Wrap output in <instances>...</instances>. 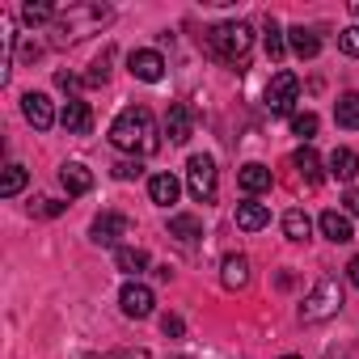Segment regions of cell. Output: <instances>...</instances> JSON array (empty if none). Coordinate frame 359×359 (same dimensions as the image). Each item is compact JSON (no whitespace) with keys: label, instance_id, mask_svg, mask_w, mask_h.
Listing matches in <instances>:
<instances>
[{"label":"cell","instance_id":"5","mask_svg":"<svg viewBox=\"0 0 359 359\" xmlns=\"http://www.w3.org/2000/svg\"><path fill=\"white\" fill-rule=\"evenodd\" d=\"M187 187H191V195L199 199V203H212L216 199V187H220V177H216V161L212 156H191L187 161Z\"/></svg>","mask_w":359,"mask_h":359},{"label":"cell","instance_id":"25","mask_svg":"<svg viewBox=\"0 0 359 359\" xmlns=\"http://www.w3.org/2000/svg\"><path fill=\"white\" fill-rule=\"evenodd\" d=\"M283 233H287V241H309V233H313V220H309L300 208H292V212L283 216Z\"/></svg>","mask_w":359,"mask_h":359},{"label":"cell","instance_id":"40","mask_svg":"<svg viewBox=\"0 0 359 359\" xmlns=\"http://www.w3.org/2000/svg\"><path fill=\"white\" fill-rule=\"evenodd\" d=\"M283 359H300V355H283Z\"/></svg>","mask_w":359,"mask_h":359},{"label":"cell","instance_id":"10","mask_svg":"<svg viewBox=\"0 0 359 359\" xmlns=\"http://www.w3.org/2000/svg\"><path fill=\"white\" fill-rule=\"evenodd\" d=\"M60 123H64L68 135H89V131H93V110H89V102L68 97L64 110H60Z\"/></svg>","mask_w":359,"mask_h":359},{"label":"cell","instance_id":"37","mask_svg":"<svg viewBox=\"0 0 359 359\" xmlns=\"http://www.w3.org/2000/svg\"><path fill=\"white\" fill-rule=\"evenodd\" d=\"M346 212H351V216H359V187H351V191H346Z\"/></svg>","mask_w":359,"mask_h":359},{"label":"cell","instance_id":"33","mask_svg":"<svg viewBox=\"0 0 359 359\" xmlns=\"http://www.w3.org/2000/svg\"><path fill=\"white\" fill-rule=\"evenodd\" d=\"M30 212H34V216H47V220H51V216H60V212H64V203H55V199H39V203H34Z\"/></svg>","mask_w":359,"mask_h":359},{"label":"cell","instance_id":"35","mask_svg":"<svg viewBox=\"0 0 359 359\" xmlns=\"http://www.w3.org/2000/svg\"><path fill=\"white\" fill-rule=\"evenodd\" d=\"M55 85H60L64 93H76V89H81V76H72V72H55Z\"/></svg>","mask_w":359,"mask_h":359},{"label":"cell","instance_id":"27","mask_svg":"<svg viewBox=\"0 0 359 359\" xmlns=\"http://www.w3.org/2000/svg\"><path fill=\"white\" fill-rule=\"evenodd\" d=\"M283 51H287V43H283V30H279V22H275V18H266V55L279 64V60H283Z\"/></svg>","mask_w":359,"mask_h":359},{"label":"cell","instance_id":"2","mask_svg":"<svg viewBox=\"0 0 359 359\" xmlns=\"http://www.w3.org/2000/svg\"><path fill=\"white\" fill-rule=\"evenodd\" d=\"M203 43L220 64H245V55L254 47V30L245 22H220V26H212L203 34Z\"/></svg>","mask_w":359,"mask_h":359},{"label":"cell","instance_id":"24","mask_svg":"<svg viewBox=\"0 0 359 359\" xmlns=\"http://www.w3.org/2000/svg\"><path fill=\"white\" fill-rule=\"evenodd\" d=\"M334 118H338V127L359 131V93H342L338 106H334Z\"/></svg>","mask_w":359,"mask_h":359},{"label":"cell","instance_id":"22","mask_svg":"<svg viewBox=\"0 0 359 359\" xmlns=\"http://www.w3.org/2000/svg\"><path fill=\"white\" fill-rule=\"evenodd\" d=\"M114 266H118L123 275H140V271H148V254H144L140 245H118V250H114Z\"/></svg>","mask_w":359,"mask_h":359},{"label":"cell","instance_id":"23","mask_svg":"<svg viewBox=\"0 0 359 359\" xmlns=\"http://www.w3.org/2000/svg\"><path fill=\"white\" fill-rule=\"evenodd\" d=\"M169 237L187 241V245H191V241H199V237H203V224H199V216H187V212H182V216H169Z\"/></svg>","mask_w":359,"mask_h":359},{"label":"cell","instance_id":"7","mask_svg":"<svg viewBox=\"0 0 359 359\" xmlns=\"http://www.w3.org/2000/svg\"><path fill=\"white\" fill-rule=\"evenodd\" d=\"M131 233V220L123 216V212H102L97 220H93V229H89V237L97 241V245H118V237H127Z\"/></svg>","mask_w":359,"mask_h":359},{"label":"cell","instance_id":"18","mask_svg":"<svg viewBox=\"0 0 359 359\" xmlns=\"http://www.w3.org/2000/svg\"><path fill=\"white\" fill-rule=\"evenodd\" d=\"M177 177L173 173H156V177H148V195H152V203L156 208H169V203H177Z\"/></svg>","mask_w":359,"mask_h":359},{"label":"cell","instance_id":"8","mask_svg":"<svg viewBox=\"0 0 359 359\" xmlns=\"http://www.w3.org/2000/svg\"><path fill=\"white\" fill-rule=\"evenodd\" d=\"M118 304H123V313H127V317L144 321V317L156 309V296H152V287H144V283H127V287L118 292Z\"/></svg>","mask_w":359,"mask_h":359},{"label":"cell","instance_id":"29","mask_svg":"<svg viewBox=\"0 0 359 359\" xmlns=\"http://www.w3.org/2000/svg\"><path fill=\"white\" fill-rule=\"evenodd\" d=\"M292 131H296L300 140H313V135H317V114H313V110H304V114H292Z\"/></svg>","mask_w":359,"mask_h":359},{"label":"cell","instance_id":"6","mask_svg":"<svg viewBox=\"0 0 359 359\" xmlns=\"http://www.w3.org/2000/svg\"><path fill=\"white\" fill-rule=\"evenodd\" d=\"M296 97H300V76L296 72H275L271 85H266V110L271 114H292Z\"/></svg>","mask_w":359,"mask_h":359},{"label":"cell","instance_id":"31","mask_svg":"<svg viewBox=\"0 0 359 359\" xmlns=\"http://www.w3.org/2000/svg\"><path fill=\"white\" fill-rule=\"evenodd\" d=\"M140 173H144L140 161H118V165H114V177H118V182H131V177H140Z\"/></svg>","mask_w":359,"mask_h":359},{"label":"cell","instance_id":"39","mask_svg":"<svg viewBox=\"0 0 359 359\" xmlns=\"http://www.w3.org/2000/svg\"><path fill=\"white\" fill-rule=\"evenodd\" d=\"M351 13H355V18H359V0H355V5H351Z\"/></svg>","mask_w":359,"mask_h":359},{"label":"cell","instance_id":"30","mask_svg":"<svg viewBox=\"0 0 359 359\" xmlns=\"http://www.w3.org/2000/svg\"><path fill=\"white\" fill-rule=\"evenodd\" d=\"M338 51H346V55H355V60H359V26L338 30Z\"/></svg>","mask_w":359,"mask_h":359},{"label":"cell","instance_id":"14","mask_svg":"<svg viewBox=\"0 0 359 359\" xmlns=\"http://www.w3.org/2000/svg\"><path fill=\"white\" fill-rule=\"evenodd\" d=\"M271 169L266 165H258V161H250V165H241V173H237V187L245 191V195H262V191H271Z\"/></svg>","mask_w":359,"mask_h":359},{"label":"cell","instance_id":"32","mask_svg":"<svg viewBox=\"0 0 359 359\" xmlns=\"http://www.w3.org/2000/svg\"><path fill=\"white\" fill-rule=\"evenodd\" d=\"M161 330H165V338H182L187 325H182V317H177V313H165L161 317Z\"/></svg>","mask_w":359,"mask_h":359},{"label":"cell","instance_id":"11","mask_svg":"<svg viewBox=\"0 0 359 359\" xmlns=\"http://www.w3.org/2000/svg\"><path fill=\"white\" fill-rule=\"evenodd\" d=\"M127 68H131V76L144 81V85H156V81L165 76V60H161L156 51H131V55H127Z\"/></svg>","mask_w":359,"mask_h":359},{"label":"cell","instance_id":"16","mask_svg":"<svg viewBox=\"0 0 359 359\" xmlns=\"http://www.w3.org/2000/svg\"><path fill=\"white\" fill-rule=\"evenodd\" d=\"M317 224H321V237H325V241H334V245H342V241H351V237H355L351 216H342V212H334V208H330V212H321V220H317Z\"/></svg>","mask_w":359,"mask_h":359},{"label":"cell","instance_id":"38","mask_svg":"<svg viewBox=\"0 0 359 359\" xmlns=\"http://www.w3.org/2000/svg\"><path fill=\"white\" fill-rule=\"evenodd\" d=\"M346 275H351V283H355V287H359V254H355V258H351V266H346Z\"/></svg>","mask_w":359,"mask_h":359},{"label":"cell","instance_id":"3","mask_svg":"<svg viewBox=\"0 0 359 359\" xmlns=\"http://www.w3.org/2000/svg\"><path fill=\"white\" fill-rule=\"evenodd\" d=\"M102 22H110V9H106V5H72L68 13L55 18V47H68V43L85 39V34L97 30Z\"/></svg>","mask_w":359,"mask_h":359},{"label":"cell","instance_id":"17","mask_svg":"<svg viewBox=\"0 0 359 359\" xmlns=\"http://www.w3.org/2000/svg\"><path fill=\"white\" fill-rule=\"evenodd\" d=\"M330 173L338 177V182H355L359 177V152L355 148H334L330 152Z\"/></svg>","mask_w":359,"mask_h":359},{"label":"cell","instance_id":"34","mask_svg":"<svg viewBox=\"0 0 359 359\" xmlns=\"http://www.w3.org/2000/svg\"><path fill=\"white\" fill-rule=\"evenodd\" d=\"M106 64H110V55H102V60L93 64V72H89V85H106V76H110V68H106Z\"/></svg>","mask_w":359,"mask_h":359},{"label":"cell","instance_id":"36","mask_svg":"<svg viewBox=\"0 0 359 359\" xmlns=\"http://www.w3.org/2000/svg\"><path fill=\"white\" fill-rule=\"evenodd\" d=\"M114 359H148V351H144V346H127V351H118Z\"/></svg>","mask_w":359,"mask_h":359},{"label":"cell","instance_id":"1","mask_svg":"<svg viewBox=\"0 0 359 359\" xmlns=\"http://www.w3.org/2000/svg\"><path fill=\"white\" fill-rule=\"evenodd\" d=\"M110 144L123 148V152H135V156H148L161 148V131H156V118L148 106H127L114 123H110Z\"/></svg>","mask_w":359,"mask_h":359},{"label":"cell","instance_id":"15","mask_svg":"<svg viewBox=\"0 0 359 359\" xmlns=\"http://www.w3.org/2000/svg\"><path fill=\"white\" fill-rule=\"evenodd\" d=\"M60 187H64L68 195H89V191H93V173H89L81 161H68V165L60 169Z\"/></svg>","mask_w":359,"mask_h":359},{"label":"cell","instance_id":"28","mask_svg":"<svg viewBox=\"0 0 359 359\" xmlns=\"http://www.w3.org/2000/svg\"><path fill=\"white\" fill-rule=\"evenodd\" d=\"M22 187H26V169H22V165H9V169H5V182H0V195L13 199Z\"/></svg>","mask_w":359,"mask_h":359},{"label":"cell","instance_id":"21","mask_svg":"<svg viewBox=\"0 0 359 359\" xmlns=\"http://www.w3.org/2000/svg\"><path fill=\"white\" fill-rule=\"evenodd\" d=\"M287 43H292V51H296L300 60H313V55L321 51V39H317L309 26H292V30H287Z\"/></svg>","mask_w":359,"mask_h":359},{"label":"cell","instance_id":"26","mask_svg":"<svg viewBox=\"0 0 359 359\" xmlns=\"http://www.w3.org/2000/svg\"><path fill=\"white\" fill-rule=\"evenodd\" d=\"M55 18H60L55 5H34V0H30V5L22 9V22L26 26H43V22H55Z\"/></svg>","mask_w":359,"mask_h":359},{"label":"cell","instance_id":"9","mask_svg":"<svg viewBox=\"0 0 359 359\" xmlns=\"http://www.w3.org/2000/svg\"><path fill=\"white\" fill-rule=\"evenodd\" d=\"M22 114H26V123H30L34 131H47V127L55 123V106H51V97H47V93H34V89L22 97Z\"/></svg>","mask_w":359,"mask_h":359},{"label":"cell","instance_id":"20","mask_svg":"<svg viewBox=\"0 0 359 359\" xmlns=\"http://www.w3.org/2000/svg\"><path fill=\"white\" fill-rule=\"evenodd\" d=\"M266 224H271V208H266V203H241V208H237V229L258 233V229H266Z\"/></svg>","mask_w":359,"mask_h":359},{"label":"cell","instance_id":"4","mask_svg":"<svg viewBox=\"0 0 359 359\" xmlns=\"http://www.w3.org/2000/svg\"><path fill=\"white\" fill-rule=\"evenodd\" d=\"M338 309H342V283H338L334 275H325V279H317V287L304 296L300 321H325V317H334Z\"/></svg>","mask_w":359,"mask_h":359},{"label":"cell","instance_id":"19","mask_svg":"<svg viewBox=\"0 0 359 359\" xmlns=\"http://www.w3.org/2000/svg\"><path fill=\"white\" fill-rule=\"evenodd\" d=\"M292 165L300 169V177H304V182H309V187H321V177H325V173H321V156H317V152H313L309 144H304V148H296V156H292Z\"/></svg>","mask_w":359,"mask_h":359},{"label":"cell","instance_id":"12","mask_svg":"<svg viewBox=\"0 0 359 359\" xmlns=\"http://www.w3.org/2000/svg\"><path fill=\"white\" fill-rule=\"evenodd\" d=\"M191 131H195V114H191V106H187V102H173L169 114H165V135H169L173 144H187Z\"/></svg>","mask_w":359,"mask_h":359},{"label":"cell","instance_id":"13","mask_svg":"<svg viewBox=\"0 0 359 359\" xmlns=\"http://www.w3.org/2000/svg\"><path fill=\"white\" fill-rule=\"evenodd\" d=\"M220 283H224L229 292L250 287V258H245V254H229V258L220 262Z\"/></svg>","mask_w":359,"mask_h":359}]
</instances>
